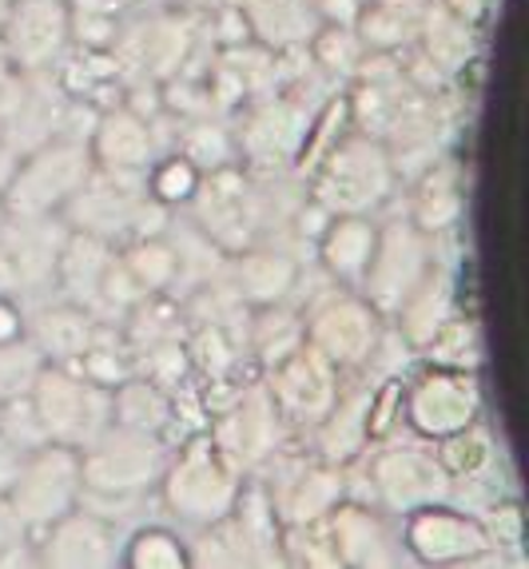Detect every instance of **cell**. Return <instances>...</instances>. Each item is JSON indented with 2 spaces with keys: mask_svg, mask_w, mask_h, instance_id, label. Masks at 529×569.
<instances>
[{
  "mask_svg": "<svg viewBox=\"0 0 529 569\" xmlns=\"http://www.w3.org/2000/svg\"><path fill=\"white\" fill-rule=\"evenodd\" d=\"M12 72H17V68H12V60H9V57H0V92H4V84L12 80Z\"/></svg>",
  "mask_w": 529,
  "mask_h": 569,
  "instance_id": "cell-19",
  "label": "cell"
},
{
  "mask_svg": "<svg viewBox=\"0 0 529 569\" xmlns=\"http://www.w3.org/2000/svg\"><path fill=\"white\" fill-rule=\"evenodd\" d=\"M96 156L88 136H57L20 156L4 188V216H64L72 196L92 176Z\"/></svg>",
  "mask_w": 529,
  "mask_h": 569,
  "instance_id": "cell-4",
  "label": "cell"
},
{
  "mask_svg": "<svg viewBox=\"0 0 529 569\" xmlns=\"http://www.w3.org/2000/svg\"><path fill=\"white\" fill-rule=\"evenodd\" d=\"M120 558V533L104 513L76 506L60 522L40 530V566H112Z\"/></svg>",
  "mask_w": 529,
  "mask_h": 569,
  "instance_id": "cell-10",
  "label": "cell"
},
{
  "mask_svg": "<svg viewBox=\"0 0 529 569\" xmlns=\"http://www.w3.org/2000/svg\"><path fill=\"white\" fill-rule=\"evenodd\" d=\"M44 367H48V359L37 351V342H32L29 335L0 342V407L12 399H24V395L37 387Z\"/></svg>",
  "mask_w": 529,
  "mask_h": 569,
  "instance_id": "cell-13",
  "label": "cell"
},
{
  "mask_svg": "<svg viewBox=\"0 0 529 569\" xmlns=\"http://www.w3.org/2000/svg\"><path fill=\"white\" fill-rule=\"evenodd\" d=\"M211 478H223V466H219L216 455H188L183 462H176V470H171V506L188 510V518H196V522H219L231 506L211 498Z\"/></svg>",
  "mask_w": 529,
  "mask_h": 569,
  "instance_id": "cell-12",
  "label": "cell"
},
{
  "mask_svg": "<svg viewBox=\"0 0 529 569\" xmlns=\"http://www.w3.org/2000/svg\"><path fill=\"white\" fill-rule=\"evenodd\" d=\"M52 291H60V299L68 303L84 307L92 319L108 327H120L128 311L143 299V287L132 279L116 243L84 236V231H68Z\"/></svg>",
  "mask_w": 529,
  "mask_h": 569,
  "instance_id": "cell-3",
  "label": "cell"
},
{
  "mask_svg": "<svg viewBox=\"0 0 529 569\" xmlns=\"http://www.w3.org/2000/svg\"><path fill=\"white\" fill-rule=\"evenodd\" d=\"M68 40L64 0H17L4 20V52L17 72H52V60Z\"/></svg>",
  "mask_w": 529,
  "mask_h": 569,
  "instance_id": "cell-9",
  "label": "cell"
},
{
  "mask_svg": "<svg viewBox=\"0 0 529 569\" xmlns=\"http://www.w3.org/2000/svg\"><path fill=\"white\" fill-rule=\"evenodd\" d=\"M60 219H68L72 231H84L104 243H128V239L140 243L168 228V208L151 196L148 171H116L96 163Z\"/></svg>",
  "mask_w": 529,
  "mask_h": 569,
  "instance_id": "cell-1",
  "label": "cell"
},
{
  "mask_svg": "<svg viewBox=\"0 0 529 569\" xmlns=\"http://www.w3.org/2000/svg\"><path fill=\"white\" fill-rule=\"evenodd\" d=\"M20 561H37V541L9 498L0 493V566H20Z\"/></svg>",
  "mask_w": 529,
  "mask_h": 569,
  "instance_id": "cell-15",
  "label": "cell"
},
{
  "mask_svg": "<svg viewBox=\"0 0 529 569\" xmlns=\"http://www.w3.org/2000/svg\"><path fill=\"white\" fill-rule=\"evenodd\" d=\"M64 219L60 216H4L0 219V243L9 251V263L17 271V295L52 291L57 267L68 243Z\"/></svg>",
  "mask_w": 529,
  "mask_h": 569,
  "instance_id": "cell-8",
  "label": "cell"
},
{
  "mask_svg": "<svg viewBox=\"0 0 529 569\" xmlns=\"http://www.w3.org/2000/svg\"><path fill=\"white\" fill-rule=\"evenodd\" d=\"M20 462H24V455H20V450L12 447L9 438L0 435V493H4L12 486V478H17V470H20Z\"/></svg>",
  "mask_w": 529,
  "mask_h": 569,
  "instance_id": "cell-16",
  "label": "cell"
},
{
  "mask_svg": "<svg viewBox=\"0 0 529 569\" xmlns=\"http://www.w3.org/2000/svg\"><path fill=\"white\" fill-rule=\"evenodd\" d=\"M0 299H17V271H12L4 243H0Z\"/></svg>",
  "mask_w": 529,
  "mask_h": 569,
  "instance_id": "cell-17",
  "label": "cell"
},
{
  "mask_svg": "<svg viewBox=\"0 0 529 569\" xmlns=\"http://www.w3.org/2000/svg\"><path fill=\"white\" fill-rule=\"evenodd\" d=\"M108 323L92 319L84 307L68 303V299H57V303H44L24 319V335L37 342V351L44 355L48 362H64V367H76L88 351L96 347V339L104 335Z\"/></svg>",
  "mask_w": 529,
  "mask_h": 569,
  "instance_id": "cell-11",
  "label": "cell"
},
{
  "mask_svg": "<svg viewBox=\"0 0 529 569\" xmlns=\"http://www.w3.org/2000/svg\"><path fill=\"white\" fill-rule=\"evenodd\" d=\"M0 435L9 438L20 455H32V450L48 447V435H44V427H40L37 407H32L29 395L0 407Z\"/></svg>",
  "mask_w": 529,
  "mask_h": 569,
  "instance_id": "cell-14",
  "label": "cell"
},
{
  "mask_svg": "<svg viewBox=\"0 0 529 569\" xmlns=\"http://www.w3.org/2000/svg\"><path fill=\"white\" fill-rule=\"evenodd\" d=\"M29 399L37 407L48 442H64V447L76 450H84L88 442H96L116 422L112 387H100L80 367H64V362H48L40 370Z\"/></svg>",
  "mask_w": 529,
  "mask_h": 569,
  "instance_id": "cell-5",
  "label": "cell"
},
{
  "mask_svg": "<svg viewBox=\"0 0 529 569\" xmlns=\"http://www.w3.org/2000/svg\"><path fill=\"white\" fill-rule=\"evenodd\" d=\"M80 466H84V498L80 506L88 510H104V506H132L143 493L168 478V450H163L160 435L132 427H112L104 435L88 442L80 450Z\"/></svg>",
  "mask_w": 529,
  "mask_h": 569,
  "instance_id": "cell-2",
  "label": "cell"
},
{
  "mask_svg": "<svg viewBox=\"0 0 529 569\" xmlns=\"http://www.w3.org/2000/svg\"><path fill=\"white\" fill-rule=\"evenodd\" d=\"M68 112H72V100L48 72H12L0 92V143L20 160L64 136Z\"/></svg>",
  "mask_w": 529,
  "mask_h": 569,
  "instance_id": "cell-7",
  "label": "cell"
},
{
  "mask_svg": "<svg viewBox=\"0 0 529 569\" xmlns=\"http://www.w3.org/2000/svg\"><path fill=\"white\" fill-rule=\"evenodd\" d=\"M4 498L20 513V522L32 530V538H37L40 530H48L64 513H72L80 506V498H84L80 450L64 447V442H48V447L24 455V462H20Z\"/></svg>",
  "mask_w": 529,
  "mask_h": 569,
  "instance_id": "cell-6",
  "label": "cell"
},
{
  "mask_svg": "<svg viewBox=\"0 0 529 569\" xmlns=\"http://www.w3.org/2000/svg\"><path fill=\"white\" fill-rule=\"evenodd\" d=\"M12 171H17V156L0 143V219H4V188H9V180H12Z\"/></svg>",
  "mask_w": 529,
  "mask_h": 569,
  "instance_id": "cell-18",
  "label": "cell"
}]
</instances>
